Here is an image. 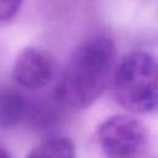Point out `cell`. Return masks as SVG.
Here are the masks:
<instances>
[{"label": "cell", "instance_id": "obj_1", "mask_svg": "<svg viewBox=\"0 0 158 158\" xmlns=\"http://www.w3.org/2000/svg\"><path fill=\"white\" fill-rule=\"evenodd\" d=\"M115 59V44L104 35L85 40L73 53L57 86L58 99L73 109H86L104 91Z\"/></svg>", "mask_w": 158, "mask_h": 158}, {"label": "cell", "instance_id": "obj_3", "mask_svg": "<svg viewBox=\"0 0 158 158\" xmlns=\"http://www.w3.org/2000/svg\"><path fill=\"white\" fill-rule=\"evenodd\" d=\"M96 141L106 158H136L147 146L148 133L137 118L116 114L98 126Z\"/></svg>", "mask_w": 158, "mask_h": 158}, {"label": "cell", "instance_id": "obj_8", "mask_svg": "<svg viewBox=\"0 0 158 158\" xmlns=\"http://www.w3.org/2000/svg\"><path fill=\"white\" fill-rule=\"evenodd\" d=\"M0 158H11L10 153H9L2 146H0Z\"/></svg>", "mask_w": 158, "mask_h": 158}, {"label": "cell", "instance_id": "obj_7", "mask_svg": "<svg viewBox=\"0 0 158 158\" xmlns=\"http://www.w3.org/2000/svg\"><path fill=\"white\" fill-rule=\"evenodd\" d=\"M22 1L23 0H0V22L12 20L20 11Z\"/></svg>", "mask_w": 158, "mask_h": 158}, {"label": "cell", "instance_id": "obj_4", "mask_svg": "<svg viewBox=\"0 0 158 158\" xmlns=\"http://www.w3.org/2000/svg\"><path fill=\"white\" fill-rule=\"evenodd\" d=\"M56 63L46 51L27 47L15 59L11 78L17 86L38 90L47 86L54 78Z\"/></svg>", "mask_w": 158, "mask_h": 158}, {"label": "cell", "instance_id": "obj_2", "mask_svg": "<svg viewBox=\"0 0 158 158\" xmlns=\"http://www.w3.org/2000/svg\"><path fill=\"white\" fill-rule=\"evenodd\" d=\"M115 101L133 114H147L158 107V60L147 52L127 53L111 77Z\"/></svg>", "mask_w": 158, "mask_h": 158}, {"label": "cell", "instance_id": "obj_5", "mask_svg": "<svg viewBox=\"0 0 158 158\" xmlns=\"http://www.w3.org/2000/svg\"><path fill=\"white\" fill-rule=\"evenodd\" d=\"M31 112L30 101L16 88L0 85V130L19 126Z\"/></svg>", "mask_w": 158, "mask_h": 158}, {"label": "cell", "instance_id": "obj_6", "mask_svg": "<svg viewBox=\"0 0 158 158\" xmlns=\"http://www.w3.org/2000/svg\"><path fill=\"white\" fill-rule=\"evenodd\" d=\"M26 158H77V151L69 138L51 137L33 147Z\"/></svg>", "mask_w": 158, "mask_h": 158}]
</instances>
